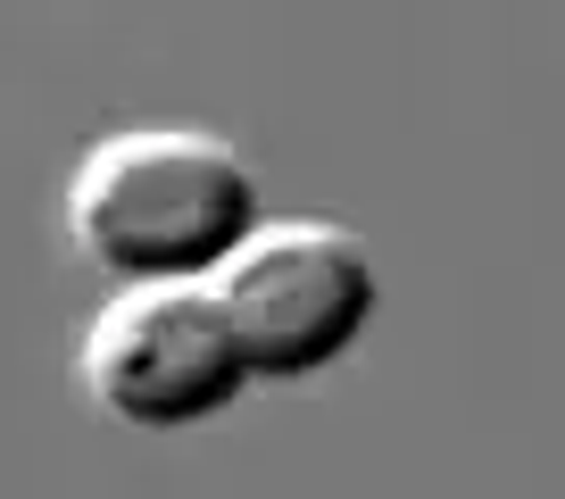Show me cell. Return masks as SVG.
I'll list each match as a JSON object with an SVG mask.
<instances>
[{
  "label": "cell",
  "mask_w": 565,
  "mask_h": 499,
  "mask_svg": "<svg viewBox=\"0 0 565 499\" xmlns=\"http://www.w3.org/2000/svg\"><path fill=\"white\" fill-rule=\"evenodd\" d=\"M258 167L200 125H125L75 159L67 233L108 284H216L258 242Z\"/></svg>",
  "instance_id": "obj_1"
},
{
  "label": "cell",
  "mask_w": 565,
  "mask_h": 499,
  "mask_svg": "<svg viewBox=\"0 0 565 499\" xmlns=\"http://www.w3.org/2000/svg\"><path fill=\"white\" fill-rule=\"evenodd\" d=\"M216 300L258 383H308L366 341L383 275L374 250L333 216H266L258 242L216 275Z\"/></svg>",
  "instance_id": "obj_3"
},
{
  "label": "cell",
  "mask_w": 565,
  "mask_h": 499,
  "mask_svg": "<svg viewBox=\"0 0 565 499\" xmlns=\"http://www.w3.org/2000/svg\"><path fill=\"white\" fill-rule=\"evenodd\" d=\"M75 374H84L92 408L134 425V433L209 425V416H225L258 383L216 284H125V291H108L84 325Z\"/></svg>",
  "instance_id": "obj_2"
}]
</instances>
